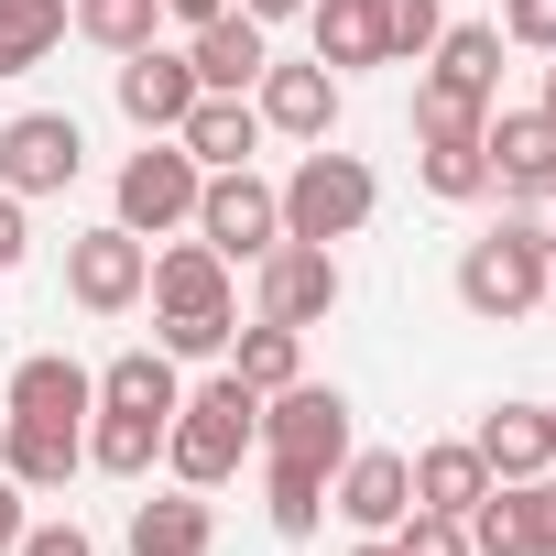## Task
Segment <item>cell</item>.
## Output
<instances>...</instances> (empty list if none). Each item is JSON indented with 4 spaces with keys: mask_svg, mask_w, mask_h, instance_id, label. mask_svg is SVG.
Here are the masks:
<instances>
[{
    "mask_svg": "<svg viewBox=\"0 0 556 556\" xmlns=\"http://www.w3.org/2000/svg\"><path fill=\"white\" fill-rule=\"evenodd\" d=\"M262 523L285 534V545H306V534L328 523V469H306V458H262Z\"/></svg>",
    "mask_w": 556,
    "mask_h": 556,
    "instance_id": "obj_28",
    "label": "cell"
},
{
    "mask_svg": "<svg viewBox=\"0 0 556 556\" xmlns=\"http://www.w3.org/2000/svg\"><path fill=\"white\" fill-rule=\"evenodd\" d=\"M306 34H317V66H328V77L393 66V55H382V0H306Z\"/></svg>",
    "mask_w": 556,
    "mask_h": 556,
    "instance_id": "obj_22",
    "label": "cell"
},
{
    "mask_svg": "<svg viewBox=\"0 0 556 556\" xmlns=\"http://www.w3.org/2000/svg\"><path fill=\"white\" fill-rule=\"evenodd\" d=\"M218 12H229V0H164V23H186V34H197V23H218Z\"/></svg>",
    "mask_w": 556,
    "mask_h": 556,
    "instance_id": "obj_40",
    "label": "cell"
},
{
    "mask_svg": "<svg viewBox=\"0 0 556 556\" xmlns=\"http://www.w3.org/2000/svg\"><path fill=\"white\" fill-rule=\"evenodd\" d=\"M545 437H556V404H545Z\"/></svg>",
    "mask_w": 556,
    "mask_h": 556,
    "instance_id": "obj_44",
    "label": "cell"
},
{
    "mask_svg": "<svg viewBox=\"0 0 556 556\" xmlns=\"http://www.w3.org/2000/svg\"><path fill=\"white\" fill-rule=\"evenodd\" d=\"M350 556H393V534H361V545H350Z\"/></svg>",
    "mask_w": 556,
    "mask_h": 556,
    "instance_id": "obj_41",
    "label": "cell"
},
{
    "mask_svg": "<svg viewBox=\"0 0 556 556\" xmlns=\"http://www.w3.org/2000/svg\"><path fill=\"white\" fill-rule=\"evenodd\" d=\"M328 513H339L350 534H393V523L415 513V469H404V447H350V458L328 469Z\"/></svg>",
    "mask_w": 556,
    "mask_h": 556,
    "instance_id": "obj_11",
    "label": "cell"
},
{
    "mask_svg": "<svg viewBox=\"0 0 556 556\" xmlns=\"http://www.w3.org/2000/svg\"><path fill=\"white\" fill-rule=\"evenodd\" d=\"M66 23L99 55H142V45H164V0H66Z\"/></svg>",
    "mask_w": 556,
    "mask_h": 556,
    "instance_id": "obj_30",
    "label": "cell"
},
{
    "mask_svg": "<svg viewBox=\"0 0 556 556\" xmlns=\"http://www.w3.org/2000/svg\"><path fill=\"white\" fill-rule=\"evenodd\" d=\"M142 295H153V328H164L153 350H164V361H218V350H229V328H240L229 262H218L207 240H164V251H153V285H142Z\"/></svg>",
    "mask_w": 556,
    "mask_h": 556,
    "instance_id": "obj_1",
    "label": "cell"
},
{
    "mask_svg": "<svg viewBox=\"0 0 556 556\" xmlns=\"http://www.w3.org/2000/svg\"><path fill=\"white\" fill-rule=\"evenodd\" d=\"M437 34H447V0H382V55L393 66H426Z\"/></svg>",
    "mask_w": 556,
    "mask_h": 556,
    "instance_id": "obj_31",
    "label": "cell"
},
{
    "mask_svg": "<svg viewBox=\"0 0 556 556\" xmlns=\"http://www.w3.org/2000/svg\"><path fill=\"white\" fill-rule=\"evenodd\" d=\"M251 393H285V382H306V328H285V317H251V328H229V350H218Z\"/></svg>",
    "mask_w": 556,
    "mask_h": 556,
    "instance_id": "obj_24",
    "label": "cell"
},
{
    "mask_svg": "<svg viewBox=\"0 0 556 556\" xmlns=\"http://www.w3.org/2000/svg\"><path fill=\"white\" fill-rule=\"evenodd\" d=\"M142 285H153V240H131L121 218H99V229L66 240V295H77L88 317H131Z\"/></svg>",
    "mask_w": 556,
    "mask_h": 556,
    "instance_id": "obj_10",
    "label": "cell"
},
{
    "mask_svg": "<svg viewBox=\"0 0 556 556\" xmlns=\"http://www.w3.org/2000/svg\"><path fill=\"white\" fill-rule=\"evenodd\" d=\"M197 110V66H186V45H142V55H121V121L153 142V131H175Z\"/></svg>",
    "mask_w": 556,
    "mask_h": 556,
    "instance_id": "obj_14",
    "label": "cell"
},
{
    "mask_svg": "<svg viewBox=\"0 0 556 556\" xmlns=\"http://www.w3.org/2000/svg\"><path fill=\"white\" fill-rule=\"evenodd\" d=\"M339 295H350V273H339V251H328V240H273V251L251 262V317L328 328V317H339Z\"/></svg>",
    "mask_w": 556,
    "mask_h": 556,
    "instance_id": "obj_7",
    "label": "cell"
},
{
    "mask_svg": "<svg viewBox=\"0 0 556 556\" xmlns=\"http://www.w3.org/2000/svg\"><path fill=\"white\" fill-rule=\"evenodd\" d=\"M469 447L491 458V480H534V469H556V437H545V404H491V415L469 426Z\"/></svg>",
    "mask_w": 556,
    "mask_h": 556,
    "instance_id": "obj_21",
    "label": "cell"
},
{
    "mask_svg": "<svg viewBox=\"0 0 556 556\" xmlns=\"http://www.w3.org/2000/svg\"><path fill=\"white\" fill-rule=\"evenodd\" d=\"M229 273L240 262H262L273 240H285V197H273V175H251V164H218L207 186H197V218H186Z\"/></svg>",
    "mask_w": 556,
    "mask_h": 556,
    "instance_id": "obj_6",
    "label": "cell"
},
{
    "mask_svg": "<svg viewBox=\"0 0 556 556\" xmlns=\"http://www.w3.org/2000/svg\"><path fill=\"white\" fill-rule=\"evenodd\" d=\"M491 110L480 99H458V88H437V77H415V142H437V131H480Z\"/></svg>",
    "mask_w": 556,
    "mask_h": 556,
    "instance_id": "obj_33",
    "label": "cell"
},
{
    "mask_svg": "<svg viewBox=\"0 0 556 556\" xmlns=\"http://www.w3.org/2000/svg\"><path fill=\"white\" fill-rule=\"evenodd\" d=\"M480 153H491V197H545L556 186V110H491L480 121Z\"/></svg>",
    "mask_w": 556,
    "mask_h": 556,
    "instance_id": "obj_12",
    "label": "cell"
},
{
    "mask_svg": "<svg viewBox=\"0 0 556 556\" xmlns=\"http://www.w3.org/2000/svg\"><path fill=\"white\" fill-rule=\"evenodd\" d=\"M426 77L458 88V99H480V110H502V23H447L437 55H426Z\"/></svg>",
    "mask_w": 556,
    "mask_h": 556,
    "instance_id": "obj_20",
    "label": "cell"
},
{
    "mask_svg": "<svg viewBox=\"0 0 556 556\" xmlns=\"http://www.w3.org/2000/svg\"><path fill=\"white\" fill-rule=\"evenodd\" d=\"M415 186H426L437 207H480V197H491V153H480V131H437V142H415Z\"/></svg>",
    "mask_w": 556,
    "mask_h": 556,
    "instance_id": "obj_25",
    "label": "cell"
},
{
    "mask_svg": "<svg viewBox=\"0 0 556 556\" xmlns=\"http://www.w3.org/2000/svg\"><path fill=\"white\" fill-rule=\"evenodd\" d=\"M197 186H207V164H197L175 131H153V142L121 164V186H110V218H121L131 240H175V229L197 218Z\"/></svg>",
    "mask_w": 556,
    "mask_h": 556,
    "instance_id": "obj_5",
    "label": "cell"
},
{
    "mask_svg": "<svg viewBox=\"0 0 556 556\" xmlns=\"http://www.w3.org/2000/svg\"><path fill=\"white\" fill-rule=\"evenodd\" d=\"M23 523H34V491H23L12 469H0V556H12V545H23Z\"/></svg>",
    "mask_w": 556,
    "mask_h": 556,
    "instance_id": "obj_38",
    "label": "cell"
},
{
    "mask_svg": "<svg viewBox=\"0 0 556 556\" xmlns=\"http://www.w3.org/2000/svg\"><path fill=\"white\" fill-rule=\"evenodd\" d=\"M218 545V513H207V491H153V502H131V556H207Z\"/></svg>",
    "mask_w": 556,
    "mask_h": 556,
    "instance_id": "obj_19",
    "label": "cell"
},
{
    "mask_svg": "<svg viewBox=\"0 0 556 556\" xmlns=\"http://www.w3.org/2000/svg\"><path fill=\"white\" fill-rule=\"evenodd\" d=\"M404 469H415V513H469V502L491 491V458H480L469 437H437V447H415Z\"/></svg>",
    "mask_w": 556,
    "mask_h": 556,
    "instance_id": "obj_23",
    "label": "cell"
},
{
    "mask_svg": "<svg viewBox=\"0 0 556 556\" xmlns=\"http://www.w3.org/2000/svg\"><path fill=\"white\" fill-rule=\"evenodd\" d=\"M186 66H197V88H240V99H251V77L273 66V34L229 0L218 23H197V34H186Z\"/></svg>",
    "mask_w": 556,
    "mask_h": 556,
    "instance_id": "obj_17",
    "label": "cell"
},
{
    "mask_svg": "<svg viewBox=\"0 0 556 556\" xmlns=\"http://www.w3.org/2000/svg\"><path fill=\"white\" fill-rule=\"evenodd\" d=\"M66 0H0V77H34L55 45H66Z\"/></svg>",
    "mask_w": 556,
    "mask_h": 556,
    "instance_id": "obj_29",
    "label": "cell"
},
{
    "mask_svg": "<svg viewBox=\"0 0 556 556\" xmlns=\"http://www.w3.org/2000/svg\"><path fill=\"white\" fill-rule=\"evenodd\" d=\"M240 12H251V23L273 34V23H306V0H240Z\"/></svg>",
    "mask_w": 556,
    "mask_h": 556,
    "instance_id": "obj_39",
    "label": "cell"
},
{
    "mask_svg": "<svg viewBox=\"0 0 556 556\" xmlns=\"http://www.w3.org/2000/svg\"><path fill=\"white\" fill-rule=\"evenodd\" d=\"M251 110H262V131H285V142H328L339 131V77L306 55V66H285L273 55L262 77H251Z\"/></svg>",
    "mask_w": 556,
    "mask_h": 556,
    "instance_id": "obj_13",
    "label": "cell"
},
{
    "mask_svg": "<svg viewBox=\"0 0 556 556\" xmlns=\"http://www.w3.org/2000/svg\"><path fill=\"white\" fill-rule=\"evenodd\" d=\"M23 251H34V218H23L12 186H0V273H23Z\"/></svg>",
    "mask_w": 556,
    "mask_h": 556,
    "instance_id": "obj_37",
    "label": "cell"
},
{
    "mask_svg": "<svg viewBox=\"0 0 556 556\" xmlns=\"http://www.w3.org/2000/svg\"><path fill=\"white\" fill-rule=\"evenodd\" d=\"M175 142H186L207 175H218V164H251V153H262V110H251L240 88H197V110L175 121Z\"/></svg>",
    "mask_w": 556,
    "mask_h": 556,
    "instance_id": "obj_18",
    "label": "cell"
},
{
    "mask_svg": "<svg viewBox=\"0 0 556 556\" xmlns=\"http://www.w3.org/2000/svg\"><path fill=\"white\" fill-rule=\"evenodd\" d=\"M77 175H88L77 110H23V121H0V186H12L23 207H34V197H66Z\"/></svg>",
    "mask_w": 556,
    "mask_h": 556,
    "instance_id": "obj_9",
    "label": "cell"
},
{
    "mask_svg": "<svg viewBox=\"0 0 556 556\" xmlns=\"http://www.w3.org/2000/svg\"><path fill=\"white\" fill-rule=\"evenodd\" d=\"M0 469H12L34 502L45 491H66L77 469H88V426H45V415H0Z\"/></svg>",
    "mask_w": 556,
    "mask_h": 556,
    "instance_id": "obj_15",
    "label": "cell"
},
{
    "mask_svg": "<svg viewBox=\"0 0 556 556\" xmlns=\"http://www.w3.org/2000/svg\"><path fill=\"white\" fill-rule=\"evenodd\" d=\"M12 556H99V534L55 513V523H23V545H12Z\"/></svg>",
    "mask_w": 556,
    "mask_h": 556,
    "instance_id": "obj_36",
    "label": "cell"
},
{
    "mask_svg": "<svg viewBox=\"0 0 556 556\" xmlns=\"http://www.w3.org/2000/svg\"><path fill=\"white\" fill-rule=\"evenodd\" d=\"M88 404H99V371L66 361V350L12 361V393H0V415H45V426H88Z\"/></svg>",
    "mask_w": 556,
    "mask_h": 556,
    "instance_id": "obj_16",
    "label": "cell"
},
{
    "mask_svg": "<svg viewBox=\"0 0 556 556\" xmlns=\"http://www.w3.org/2000/svg\"><path fill=\"white\" fill-rule=\"evenodd\" d=\"M458 306L480 317V328H513V317H534L545 306V240L502 207V229H480L469 251H458Z\"/></svg>",
    "mask_w": 556,
    "mask_h": 556,
    "instance_id": "obj_4",
    "label": "cell"
},
{
    "mask_svg": "<svg viewBox=\"0 0 556 556\" xmlns=\"http://www.w3.org/2000/svg\"><path fill=\"white\" fill-rule=\"evenodd\" d=\"M502 502H513V545H523V556H556V469L502 480Z\"/></svg>",
    "mask_w": 556,
    "mask_h": 556,
    "instance_id": "obj_32",
    "label": "cell"
},
{
    "mask_svg": "<svg viewBox=\"0 0 556 556\" xmlns=\"http://www.w3.org/2000/svg\"><path fill=\"white\" fill-rule=\"evenodd\" d=\"M273 197H285V240H361L371 229V207H382V175L361 164V153H328V142H306V164L285 175V186H273Z\"/></svg>",
    "mask_w": 556,
    "mask_h": 556,
    "instance_id": "obj_3",
    "label": "cell"
},
{
    "mask_svg": "<svg viewBox=\"0 0 556 556\" xmlns=\"http://www.w3.org/2000/svg\"><path fill=\"white\" fill-rule=\"evenodd\" d=\"M99 404H121V415H164V426H175V404H186V361H164V350H121V361L99 371Z\"/></svg>",
    "mask_w": 556,
    "mask_h": 556,
    "instance_id": "obj_26",
    "label": "cell"
},
{
    "mask_svg": "<svg viewBox=\"0 0 556 556\" xmlns=\"http://www.w3.org/2000/svg\"><path fill=\"white\" fill-rule=\"evenodd\" d=\"M545 110H556V55H545Z\"/></svg>",
    "mask_w": 556,
    "mask_h": 556,
    "instance_id": "obj_43",
    "label": "cell"
},
{
    "mask_svg": "<svg viewBox=\"0 0 556 556\" xmlns=\"http://www.w3.org/2000/svg\"><path fill=\"white\" fill-rule=\"evenodd\" d=\"M502 45H523V55H556V0H502Z\"/></svg>",
    "mask_w": 556,
    "mask_h": 556,
    "instance_id": "obj_35",
    "label": "cell"
},
{
    "mask_svg": "<svg viewBox=\"0 0 556 556\" xmlns=\"http://www.w3.org/2000/svg\"><path fill=\"white\" fill-rule=\"evenodd\" d=\"M164 458V415H121V404H88V469L99 480H142Z\"/></svg>",
    "mask_w": 556,
    "mask_h": 556,
    "instance_id": "obj_27",
    "label": "cell"
},
{
    "mask_svg": "<svg viewBox=\"0 0 556 556\" xmlns=\"http://www.w3.org/2000/svg\"><path fill=\"white\" fill-rule=\"evenodd\" d=\"M361 437H350V393L339 382H285L262 393V447L251 458H306V469H339Z\"/></svg>",
    "mask_w": 556,
    "mask_h": 556,
    "instance_id": "obj_8",
    "label": "cell"
},
{
    "mask_svg": "<svg viewBox=\"0 0 556 556\" xmlns=\"http://www.w3.org/2000/svg\"><path fill=\"white\" fill-rule=\"evenodd\" d=\"M393 556H469V523L458 513H404L393 523Z\"/></svg>",
    "mask_w": 556,
    "mask_h": 556,
    "instance_id": "obj_34",
    "label": "cell"
},
{
    "mask_svg": "<svg viewBox=\"0 0 556 556\" xmlns=\"http://www.w3.org/2000/svg\"><path fill=\"white\" fill-rule=\"evenodd\" d=\"M545 317H556V251H545Z\"/></svg>",
    "mask_w": 556,
    "mask_h": 556,
    "instance_id": "obj_42",
    "label": "cell"
},
{
    "mask_svg": "<svg viewBox=\"0 0 556 556\" xmlns=\"http://www.w3.org/2000/svg\"><path fill=\"white\" fill-rule=\"evenodd\" d=\"M251 447H262V393L218 361V371L175 404V426H164V469H175L186 491H218V480H240Z\"/></svg>",
    "mask_w": 556,
    "mask_h": 556,
    "instance_id": "obj_2",
    "label": "cell"
}]
</instances>
